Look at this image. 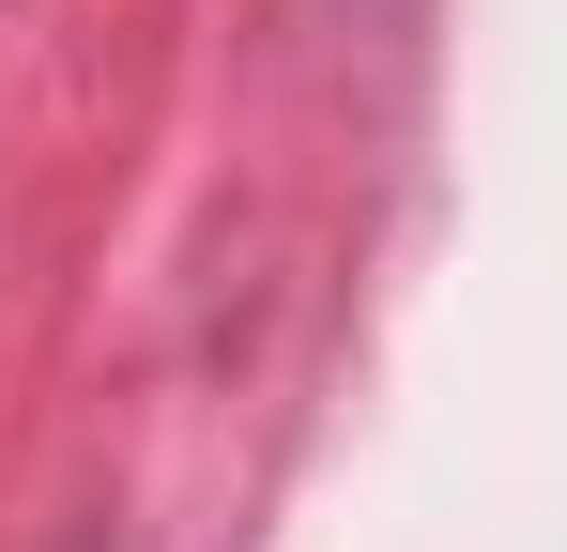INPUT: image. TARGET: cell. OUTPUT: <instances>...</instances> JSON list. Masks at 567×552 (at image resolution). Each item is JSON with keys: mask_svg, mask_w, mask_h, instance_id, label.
I'll return each mask as SVG.
<instances>
[{"mask_svg": "<svg viewBox=\"0 0 567 552\" xmlns=\"http://www.w3.org/2000/svg\"><path fill=\"white\" fill-rule=\"evenodd\" d=\"M78 552H107V538H78Z\"/></svg>", "mask_w": 567, "mask_h": 552, "instance_id": "cell-1", "label": "cell"}]
</instances>
